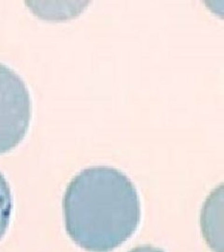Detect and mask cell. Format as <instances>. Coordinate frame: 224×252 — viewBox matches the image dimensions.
I'll return each instance as SVG.
<instances>
[{
    "instance_id": "3",
    "label": "cell",
    "mask_w": 224,
    "mask_h": 252,
    "mask_svg": "<svg viewBox=\"0 0 224 252\" xmlns=\"http://www.w3.org/2000/svg\"><path fill=\"white\" fill-rule=\"evenodd\" d=\"M12 206V194L9 182L0 172V241L8 231Z\"/></svg>"
},
{
    "instance_id": "1",
    "label": "cell",
    "mask_w": 224,
    "mask_h": 252,
    "mask_svg": "<svg viewBox=\"0 0 224 252\" xmlns=\"http://www.w3.org/2000/svg\"><path fill=\"white\" fill-rule=\"evenodd\" d=\"M63 214L74 243L88 252H111L137 230L141 204L133 181L124 172L96 165L83 169L68 183Z\"/></svg>"
},
{
    "instance_id": "2",
    "label": "cell",
    "mask_w": 224,
    "mask_h": 252,
    "mask_svg": "<svg viewBox=\"0 0 224 252\" xmlns=\"http://www.w3.org/2000/svg\"><path fill=\"white\" fill-rule=\"evenodd\" d=\"M32 120V99L18 73L0 63V154L25 139Z\"/></svg>"
},
{
    "instance_id": "4",
    "label": "cell",
    "mask_w": 224,
    "mask_h": 252,
    "mask_svg": "<svg viewBox=\"0 0 224 252\" xmlns=\"http://www.w3.org/2000/svg\"><path fill=\"white\" fill-rule=\"evenodd\" d=\"M129 252H164L161 249L153 246H140L133 249Z\"/></svg>"
}]
</instances>
